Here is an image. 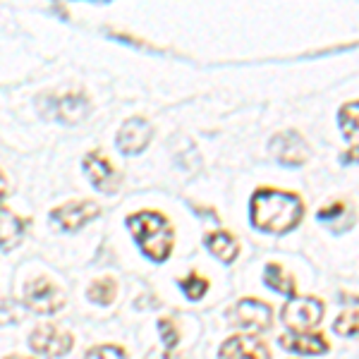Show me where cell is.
I'll return each mask as SVG.
<instances>
[{"instance_id":"obj_1","label":"cell","mask_w":359,"mask_h":359,"mask_svg":"<svg viewBox=\"0 0 359 359\" xmlns=\"http://www.w3.org/2000/svg\"><path fill=\"white\" fill-rule=\"evenodd\" d=\"M249 216H252V225L262 233L283 235L299 225L304 216V204L297 194L266 187L254 192Z\"/></svg>"},{"instance_id":"obj_2","label":"cell","mask_w":359,"mask_h":359,"mask_svg":"<svg viewBox=\"0 0 359 359\" xmlns=\"http://www.w3.org/2000/svg\"><path fill=\"white\" fill-rule=\"evenodd\" d=\"M127 228L151 262H165L172 252V225L158 211H137L127 218Z\"/></svg>"},{"instance_id":"obj_3","label":"cell","mask_w":359,"mask_h":359,"mask_svg":"<svg viewBox=\"0 0 359 359\" xmlns=\"http://www.w3.org/2000/svg\"><path fill=\"white\" fill-rule=\"evenodd\" d=\"M25 304L29 311L41 316L57 314L65 304V294L60 292V287L53 285L48 278H34L32 283H27L25 287Z\"/></svg>"},{"instance_id":"obj_4","label":"cell","mask_w":359,"mask_h":359,"mask_svg":"<svg viewBox=\"0 0 359 359\" xmlns=\"http://www.w3.org/2000/svg\"><path fill=\"white\" fill-rule=\"evenodd\" d=\"M283 323L290 331H311L323 318V302L316 297H290V302L283 306Z\"/></svg>"},{"instance_id":"obj_5","label":"cell","mask_w":359,"mask_h":359,"mask_svg":"<svg viewBox=\"0 0 359 359\" xmlns=\"http://www.w3.org/2000/svg\"><path fill=\"white\" fill-rule=\"evenodd\" d=\"M269 151L271 156L283 165H290V168H297V165H304L309 161V147H306L304 137L297 135V132L287 130V132H278V135L271 139L269 144Z\"/></svg>"},{"instance_id":"obj_6","label":"cell","mask_w":359,"mask_h":359,"mask_svg":"<svg viewBox=\"0 0 359 359\" xmlns=\"http://www.w3.org/2000/svg\"><path fill=\"white\" fill-rule=\"evenodd\" d=\"M48 98H50L48 115L62 125H79L91 113V103L84 91H65L60 96H48Z\"/></svg>"},{"instance_id":"obj_7","label":"cell","mask_w":359,"mask_h":359,"mask_svg":"<svg viewBox=\"0 0 359 359\" xmlns=\"http://www.w3.org/2000/svg\"><path fill=\"white\" fill-rule=\"evenodd\" d=\"M98 213H101V208H98V204H94V201L72 199V201H67V204L53 208V211H50V218H53L65 233H77V230H82L86 223L94 221Z\"/></svg>"},{"instance_id":"obj_8","label":"cell","mask_w":359,"mask_h":359,"mask_svg":"<svg viewBox=\"0 0 359 359\" xmlns=\"http://www.w3.org/2000/svg\"><path fill=\"white\" fill-rule=\"evenodd\" d=\"M151 137H154V125L147 118H142V115H135V118L125 120L123 127L118 130L115 144H118L120 154L137 156L149 147Z\"/></svg>"},{"instance_id":"obj_9","label":"cell","mask_w":359,"mask_h":359,"mask_svg":"<svg viewBox=\"0 0 359 359\" xmlns=\"http://www.w3.org/2000/svg\"><path fill=\"white\" fill-rule=\"evenodd\" d=\"M82 168L89 177V182L94 184L98 192L103 194H115L120 189V175L115 170V165L106 158L101 151H89L84 156Z\"/></svg>"},{"instance_id":"obj_10","label":"cell","mask_w":359,"mask_h":359,"mask_svg":"<svg viewBox=\"0 0 359 359\" xmlns=\"http://www.w3.org/2000/svg\"><path fill=\"white\" fill-rule=\"evenodd\" d=\"M74 338L72 333H65L55 326H39L36 331L29 335V347L39 355L46 357H62L72 350Z\"/></svg>"},{"instance_id":"obj_11","label":"cell","mask_w":359,"mask_h":359,"mask_svg":"<svg viewBox=\"0 0 359 359\" xmlns=\"http://www.w3.org/2000/svg\"><path fill=\"white\" fill-rule=\"evenodd\" d=\"M233 323L245 331L252 333H262L269 331L271 323H273V314H271V306L259 302V299H242L237 302V306L233 309Z\"/></svg>"},{"instance_id":"obj_12","label":"cell","mask_w":359,"mask_h":359,"mask_svg":"<svg viewBox=\"0 0 359 359\" xmlns=\"http://www.w3.org/2000/svg\"><path fill=\"white\" fill-rule=\"evenodd\" d=\"M218 359H271L269 347L257 335H233L225 340L218 352Z\"/></svg>"},{"instance_id":"obj_13","label":"cell","mask_w":359,"mask_h":359,"mask_svg":"<svg viewBox=\"0 0 359 359\" xmlns=\"http://www.w3.org/2000/svg\"><path fill=\"white\" fill-rule=\"evenodd\" d=\"M278 345H280L283 350L292 352V355H309L311 357V355H326L328 352V340L316 331L283 333L280 338H278Z\"/></svg>"},{"instance_id":"obj_14","label":"cell","mask_w":359,"mask_h":359,"mask_svg":"<svg viewBox=\"0 0 359 359\" xmlns=\"http://www.w3.org/2000/svg\"><path fill=\"white\" fill-rule=\"evenodd\" d=\"M27 228L29 218L17 216L10 208H0V252H13L22 242Z\"/></svg>"},{"instance_id":"obj_15","label":"cell","mask_w":359,"mask_h":359,"mask_svg":"<svg viewBox=\"0 0 359 359\" xmlns=\"http://www.w3.org/2000/svg\"><path fill=\"white\" fill-rule=\"evenodd\" d=\"M206 247H208V252H211L213 257L223 264L235 262V257L240 254V245H237V240L230 233H223V230L221 233L206 235Z\"/></svg>"},{"instance_id":"obj_16","label":"cell","mask_w":359,"mask_h":359,"mask_svg":"<svg viewBox=\"0 0 359 359\" xmlns=\"http://www.w3.org/2000/svg\"><path fill=\"white\" fill-rule=\"evenodd\" d=\"M264 283L271 287V290H276V292H280V294H287V297H294V292H297L294 278L287 273V271H283V266H278V264H269V266H266Z\"/></svg>"},{"instance_id":"obj_17","label":"cell","mask_w":359,"mask_h":359,"mask_svg":"<svg viewBox=\"0 0 359 359\" xmlns=\"http://www.w3.org/2000/svg\"><path fill=\"white\" fill-rule=\"evenodd\" d=\"M338 123H340V132H343L345 142H350L352 147L359 144V101H350L340 108Z\"/></svg>"},{"instance_id":"obj_18","label":"cell","mask_w":359,"mask_h":359,"mask_svg":"<svg viewBox=\"0 0 359 359\" xmlns=\"http://www.w3.org/2000/svg\"><path fill=\"white\" fill-rule=\"evenodd\" d=\"M86 294H89L91 302H96V304H101V306H108L115 299V294H118V283H115L111 276L98 278V280H94L89 285Z\"/></svg>"},{"instance_id":"obj_19","label":"cell","mask_w":359,"mask_h":359,"mask_svg":"<svg viewBox=\"0 0 359 359\" xmlns=\"http://www.w3.org/2000/svg\"><path fill=\"white\" fill-rule=\"evenodd\" d=\"M333 331L343 338H352L359 335V311H345L333 321Z\"/></svg>"},{"instance_id":"obj_20","label":"cell","mask_w":359,"mask_h":359,"mask_svg":"<svg viewBox=\"0 0 359 359\" xmlns=\"http://www.w3.org/2000/svg\"><path fill=\"white\" fill-rule=\"evenodd\" d=\"M22 318H25V309L20 302L10 297L0 299V326H13V323H20Z\"/></svg>"},{"instance_id":"obj_21","label":"cell","mask_w":359,"mask_h":359,"mask_svg":"<svg viewBox=\"0 0 359 359\" xmlns=\"http://www.w3.org/2000/svg\"><path fill=\"white\" fill-rule=\"evenodd\" d=\"M180 287H182V292L187 294L189 299H201L208 290V280L201 278L199 273H189L184 280H180Z\"/></svg>"},{"instance_id":"obj_22","label":"cell","mask_w":359,"mask_h":359,"mask_svg":"<svg viewBox=\"0 0 359 359\" xmlns=\"http://www.w3.org/2000/svg\"><path fill=\"white\" fill-rule=\"evenodd\" d=\"M84 359H127V352L118 345H98L91 347Z\"/></svg>"},{"instance_id":"obj_23","label":"cell","mask_w":359,"mask_h":359,"mask_svg":"<svg viewBox=\"0 0 359 359\" xmlns=\"http://www.w3.org/2000/svg\"><path fill=\"white\" fill-rule=\"evenodd\" d=\"M158 328H161V338H163V343H165L168 350H175V345H177V340H180L175 321H172V318H161Z\"/></svg>"},{"instance_id":"obj_24","label":"cell","mask_w":359,"mask_h":359,"mask_svg":"<svg viewBox=\"0 0 359 359\" xmlns=\"http://www.w3.org/2000/svg\"><path fill=\"white\" fill-rule=\"evenodd\" d=\"M343 211H345L343 201H335L333 206L321 208V211H318V221H333V218H340V213H343Z\"/></svg>"},{"instance_id":"obj_25","label":"cell","mask_w":359,"mask_h":359,"mask_svg":"<svg viewBox=\"0 0 359 359\" xmlns=\"http://www.w3.org/2000/svg\"><path fill=\"white\" fill-rule=\"evenodd\" d=\"M343 161L345 163H359V144H355V147L343 156Z\"/></svg>"},{"instance_id":"obj_26","label":"cell","mask_w":359,"mask_h":359,"mask_svg":"<svg viewBox=\"0 0 359 359\" xmlns=\"http://www.w3.org/2000/svg\"><path fill=\"white\" fill-rule=\"evenodd\" d=\"M5 194H8V180H5V175L0 172V201L5 199Z\"/></svg>"},{"instance_id":"obj_27","label":"cell","mask_w":359,"mask_h":359,"mask_svg":"<svg viewBox=\"0 0 359 359\" xmlns=\"http://www.w3.org/2000/svg\"><path fill=\"white\" fill-rule=\"evenodd\" d=\"M5 359H34V357H20V355H13V357H5Z\"/></svg>"},{"instance_id":"obj_28","label":"cell","mask_w":359,"mask_h":359,"mask_svg":"<svg viewBox=\"0 0 359 359\" xmlns=\"http://www.w3.org/2000/svg\"><path fill=\"white\" fill-rule=\"evenodd\" d=\"M96 3H108V0H96Z\"/></svg>"}]
</instances>
